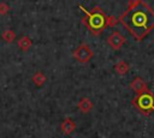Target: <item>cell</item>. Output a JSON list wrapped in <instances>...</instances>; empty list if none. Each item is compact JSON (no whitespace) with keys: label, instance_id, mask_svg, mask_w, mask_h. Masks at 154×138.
I'll list each match as a JSON object with an SVG mask.
<instances>
[{"label":"cell","instance_id":"1","mask_svg":"<svg viewBox=\"0 0 154 138\" xmlns=\"http://www.w3.org/2000/svg\"><path fill=\"white\" fill-rule=\"evenodd\" d=\"M119 20L135 40L141 41L154 29V11L142 0H135Z\"/></svg>","mask_w":154,"mask_h":138},{"label":"cell","instance_id":"2","mask_svg":"<svg viewBox=\"0 0 154 138\" xmlns=\"http://www.w3.org/2000/svg\"><path fill=\"white\" fill-rule=\"evenodd\" d=\"M79 8L85 13V18L82 19V22L87 25V28L90 30V32H93L94 35H99L100 32H102L105 30L106 26H108V20L107 17L105 16L103 11L99 7H95L91 12L87 11L83 6L79 5Z\"/></svg>","mask_w":154,"mask_h":138},{"label":"cell","instance_id":"3","mask_svg":"<svg viewBox=\"0 0 154 138\" xmlns=\"http://www.w3.org/2000/svg\"><path fill=\"white\" fill-rule=\"evenodd\" d=\"M134 104L138 110L146 114H149L154 112V95L148 90L140 92L137 97L134 100Z\"/></svg>","mask_w":154,"mask_h":138},{"label":"cell","instance_id":"4","mask_svg":"<svg viewBox=\"0 0 154 138\" xmlns=\"http://www.w3.org/2000/svg\"><path fill=\"white\" fill-rule=\"evenodd\" d=\"M73 56L79 61V62H87L91 59L93 56V52L91 49L87 46V44H81L75 52H73Z\"/></svg>","mask_w":154,"mask_h":138},{"label":"cell","instance_id":"5","mask_svg":"<svg viewBox=\"0 0 154 138\" xmlns=\"http://www.w3.org/2000/svg\"><path fill=\"white\" fill-rule=\"evenodd\" d=\"M125 43V37L119 32V31H113L109 36H108V44L114 49L118 50L120 49V47Z\"/></svg>","mask_w":154,"mask_h":138},{"label":"cell","instance_id":"6","mask_svg":"<svg viewBox=\"0 0 154 138\" xmlns=\"http://www.w3.org/2000/svg\"><path fill=\"white\" fill-rule=\"evenodd\" d=\"M131 88H132L137 94L143 92V91L147 90V85H146V83L143 82V79H141V78H135L134 82L131 83Z\"/></svg>","mask_w":154,"mask_h":138},{"label":"cell","instance_id":"7","mask_svg":"<svg viewBox=\"0 0 154 138\" xmlns=\"http://www.w3.org/2000/svg\"><path fill=\"white\" fill-rule=\"evenodd\" d=\"M91 107H93V103L89 101L88 97L82 98V100L79 101V103H78V108H79V110H81L82 113H88V112L91 109Z\"/></svg>","mask_w":154,"mask_h":138},{"label":"cell","instance_id":"8","mask_svg":"<svg viewBox=\"0 0 154 138\" xmlns=\"http://www.w3.org/2000/svg\"><path fill=\"white\" fill-rule=\"evenodd\" d=\"M61 130H63V132H65L66 134L71 133V132L75 130V122H73L70 118L65 119V120L63 121V124H61Z\"/></svg>","mask_w":154,"mask_h":138},{"label":"cell","instance_id":"9","mask_svg":"<svg viewBox=\"0 0 154 138\" xmlns=\"http://www.w3.org/2000/svg\"><path fill=\"white\" fill-rule=\"evenodd\" d=\"M30 46H31V41H30V38H29L28 36L22 37V38L18 41V47H19L22 50H26V49H29Z\"/></svg>","mask_w":154,"mask_h":138},{"label":"cell","instance_id":"10","mask_svg":"<svg viewBox=\"0 0 154 138\" xmlns=\"http://www.w3.org/2000/svg\"><path fill=\"white\" fill-rule=\"evenodd\" d=\"M114 70H116L117 73H119V74H125V73L128 72L129 67H128V65H126L124 61H119V62L114 66Z\"/></svg>","mask_w":154,"mask_h":138},{"label":"cell","instance_id":"11","mask_svg":"<svg viewBox=\"0 0 154 138\" xmlns=\"http://www.w3.org/2000/svg\"><path fill=\"white\" fill-rule=\"evenodd\" d=\"M45 80H46V77H45V74H42L41 72H37V73H35V74L32 76V82H34L37 86H41V85L45 83Z\"/></svg>","mask_w":154,"mask_h":138},{"label":"cell","instance_id":"12","mask_svg":"<svg viewBox=\"0 0 154 138\" xmlns=\"http://www.w3.org/2000/svg\"><path fill=\"white\" fill-rule=\"evenodd\" d=\"M2 38H4L6 42H12V41L16 38V34H14L12 30H5L4 34H2Z\"/></svg>","mask_w":154,"mask_h":138},{"label":"cell","instance_id":"13","mask_svg":"<svg viewBox=\"0 0 154 138\" xmlns=\"http://www.w3.org/2000/svg\"><path fill=\"white\" fill-rule=\"evenodd\" d=\"M8 11V6L5 2H0V14H5Z\"/></svg>","mask_w":154,"mask_h":138}]
</instances>
